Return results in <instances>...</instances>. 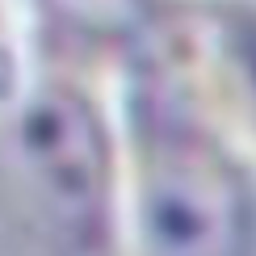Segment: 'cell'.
I'll return each mask as SVG.
<instances>
[{
    "label": "cell",
    "mask_w": 256,
    "mask_h": 256,
    "mask_svg": "<svg viewBox=\"0 0 256 256\" xmlns=\"http://www.w3.org/2000/svg\"><path fill=\"white\" fill-rule=\"evenodd\" d=\"M13 206L55 256H114V160L84 92L50 84L13 122Z\"/></svg>",
    "instance_id": "1"
},
{
    "label": "cell",
    "mask_w": 256,
    "mask_h": 256,
    "mask_svg": "<svg viewBox=\"0 0 256 256\" xmlns=\"http://www.w3.org/2000/svg\"><path fill=\"white\" fill-rule=\"evenodd\" d=\"M59 17L76 21V26H92V30H105V26H118L130 8V0H50Z\"/></svg>",
    "instance_id": "4"
},
{
    "label": "cell",
    "mask_w": 256,
    "mask_h": 256,
    "mask_svg": "<svg viewBox=\"0 0 256 256\" xmlns=\"http://www.w3.org/2000/svg\"><path fill=\"white\" fill-rule=\"evenodd\" d=\"M256 206L240 160L189 118L147 126L138 176L143 256H248Z\"/></svg>",
    "instance_id": "2"
},
{
    "label": "cell",
    "mask_w": 256,
    "mask_h": 256,
    "mask_svg": "<svg viewBox=\"0 0 256 256\" xmlns=\"http://www.w3.org/2000/svg\"><path fill=\"white\" fill-rule=\"evenodd\" d=\"M227 59H231V72L240 80V92L248 101L252 118H256V13L240 17L227 34Z\"/></svg>",
    "instance_id": "3"
}]
</instances>
